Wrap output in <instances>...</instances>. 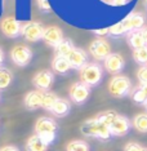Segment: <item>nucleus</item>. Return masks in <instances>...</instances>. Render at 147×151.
Masks as SVG:
<instances>
[{
	"mask_svg": "<svg viewBox=\"0 0 147 151\" xmlns=\"http://www.w3.org/2000/svg\"><path fill=\"white\" fill-rule=\"evenodd\" d=\"M34 129H35V134L39 136L47 145H52L57 137L58 124L54 119L43 116V118L37 119Z\"/></svg>",
	"mask_w": 147,
	"mask_h": 151,
	"instance_id": "nucleus-1",
	"label": "nucleus"
},
{
	"mask_svg": "<svg viewBox=\"0 0 147 151\" xmlns=\"http://www.w3.org/2000/svg\"><path fill=\"white\" fill-rule=\"evenodd\" d=\"M81 133L87 137H93V138H98L101 141H108L111 138V130L110 127L103 124L100 122L97 118L88 119L87 122L83 123L81 125Z\"/></svg>",
	"mask_w": 147,
	"mask_h": 151,
	"instance_id": "nucleus-2",
	"label": "nucleus"
},
{
	"mask_svg": "<svg viewBox=\"0 0 147 151\" xmlns=\"http://www.w3.org/2000/svg\"><path fill=\"white\" fill-rule=\"evenodd\" d=\"M103 78V68L98 63L88 62L80 70V81L88 85L89 88L95 87L102 81Z\"/></svg>",
	"mask_w": 147,
	"mask_h": 151,
	"instance_id": "nucleus-3",
	"label": "nucleus"
},
{
	"mask_svg": "<svg viewBox=\"0 0 147 151\" xmlns=\"http://www.w3.org/2000/svg\"><path fill=\"white\" fill-rule=\"evenodd\" d=\"M108 92L111 96L116 98H123L131 94L132 92V81L128 76L124 75H115L108 83Z\"/></svg>",
	"mask_w": 147,
	"mask_h": 151,
	"instance_id": "nucleus-4",
	"label": "nucleus"
},
{
	"mask_svg": "<svg viewBox=\"0 0 147 151\" xmlns=\"http://www.w3.org/2000/svg\"><path fill=\"white\" fill-rule=\"evenodd\" d=\"M44 30L45 29H44L40 22H26L25 25H22L21 36L26 42L36 43L43 39Z\"/></svg>",
	"mask_w": 147,
	"mask_h": 151,
	"instance_id": "nucleus-5",
	"label": "nucleus"
},
{
	"mask_svg": "<svg viewBox=\"0 0 147 151\" xmlns=\"http://www.w3.org/2000/svg\"><path fill=\"white\" fill-rule=\"evenodd\" d=\"M11 58L13 63L19 67L27 66L32 60V52L29 47L23 45V44H18V45L13 47L11 50Z\"/></svg>",
	"mask_w": 147,
	"mask_h": 151,
	"instance_id": "nucleus-6",
	"label": "nucleus"
},
{
	"mask_svg": "<svg viewBox=\"0 0 147 151\" xmlns=\"http://www.w3.org/2000/svg\"><path fill=\"white\" fill-rule=\"evenodd\" d=\"M89 53L97 61H105L111 54V47L105 39H95L89 45Z\"/></svg>",
	"mask_w": 147,
	"mask_h": 151,
	"instance_id": "nucleus-7",
	"label": "nucleus"
},
{
	"mask_svg": "<svg viewBox=\"0 0 147 151\" xmlns=\"http://www.w3.org/2000/svg\"><path fill=\"white\" fill-rule=\"evenodd\" d=\"M90 96V88L81 81H76L70 88V98L74 104L83 105Z\"/></svg>",
	"mask_w": 147,
	"mask_h": 151,
	"instance_id": "nucleus-8",
	"label": "nucleus"
},
{
	"mask_svg": "<svg viewBox=\"0 0 147 151\" xmlns=\"http://www.w3.org/2000/svg\"><path fill=\"white\" fill-rule=\"evenodd\" d=\"M0 29L1 32L4 34L6 37H11V39H16L21 35L22 32V25L18 19H16L14 17H6L0 23Z\"/></svg>",
	"mask_w": 147,
	"mask_h": 151,
	"instance_id": "nucleus-9",
	"label": "nucleus"
},
{
	"mask_svg": "<svg viewBox=\"0 0 147 151\" xmlns=\"http://www.w3.org/2000/svg\"><path fill=\"white\" fill-rule=\"evenodd\" d=\"M54 83V75L52 71L49 70H42L39 73L35 74V76L32 78V84L34 87L37 88V91H49L52 88V85Z\"/></svg>",
	"mask_w": 147,
	"mask_h": 151,
	"instance_id": "nucleus-10",
	"label": "nucleus"
},
{
	"mask_svg": "<svg viewBox=\"0 0 147 151\" xmlns=\"http://www.w3.org/2000/svg\"><path fill=\"white\" fill-rule=\"evenodd\" d=\"M125 61L121 54L119 53H111L106 60L103 61V67L108 74L112 75H119L124 70Z\"/></svg>",
	"mask_w": 147,
	"mask_h": 151,
	"instance_id": "nucleus-11",
	"label": "nucleus"
},
{
	"mask_svg": "<svg viewBox=\"0 0 147 151\" xmlns=\"http://www.w3.org/2000/svg\"><path fill=\"white\" fill-rule=\"evenodd\" d=\"M131 127H132V123L126 116L118 115L114 122H112V124L110 125L111 134L115 137H123L128 134V132L131 130Z\"/></svg>",
	"mask_w": 147,
	"mask_h": 151,
	"instance_id": "nucleus-12",
	"label": "nucleus"
},
{
	"mask_svg": "<svg viewBox=\"0 0 147 151\" xmlns=\"http://www.w3.org/2000/svg\"><path fill=\"white\" fill-rule=\"evenodd\" d=\"M66 58L71 65V68H75V70H79V71L88 63V54L84 49H81V48L75 47L74 49L67 54Z\"/></svg>",
	"mask_w": 147,
	"mask_h": 151,
	"instance_id": "nucleus-13",
	"label": "nucleus"
},
{
	"mask_svg": "<svg viewBox=\"0 0 147 151\" xmlns=\"http://www.w3.org/2000/svg\"><path fill=\"white\" fill-rule=\"evenodd\" d=\"M146 18L142 13H132L126 17L125 19H123V25L125 27L126 32H132V31H141L145 27Z\"/></svg>",
	"mask_w": 147,
	"mask_h": 151,
	"instance_id": "nucleus-14",
	"label": "nucleus"
},
{
	"mask_svg": "<svg viewBox=\"0 0 147 151\" xmlns=\"http://www.w3.org/2000/svg\"><path fill=\"white\" fill-rule=\"evenodd\" d=\"M63 39L65 37H63L62 30H61L60 27H57V26L45 27V30H44V35H43V40L48 44V45L56 48Z\"/></svg>",
	"mask_w": 147,
	"mask_h": 151,
	"instance_id": "nucleus-15",
	"label": "nucleus"
},
{
	"mask_svg": "<svg viewBox=\"0 0 147 151\" xmlns=\"http://www.w3.org/2000/svg\"><path fill=\"white\" fill-rule=\"evenodd\" d=\"M42 101H43V92L42 91H31L25 96L23 104L27 110H36L42 107Z\"/></svg>",
	"mask_w": 147,
	"mask_h": 151,
	"instance_id": "nucleus-16",
	"label": "nucleus"
},
{
	"mask_svg": "<svg viewBox=\"0 0 147 151\" xmlns=\"http://www.w3.org/2000/svg\"><path fill=\"white\" fill-rule=\"evenodd\" d=\"M70 110H71L70 101H67L65 98H58L52 110H50V112L57 118H63V116H67L70 114Z\"/></svg>",
	"mask_w": 147,
	"mask_h": 151,
	"instance_id": "nucleus-17",
	"label": "nucleus"
},
{
	"mask_svg": "<svg viewBox=\"0 0 147 151\" xmlns=\"http://www.w3.org/2000/svg\"><path fill=\"white\" fill-rule=\"evenodd\" d=\"M52 68L54 73L60 74V75H66L71 68V65L68 62V60L66 57H58L56 56L52 61Z\"/></svg>",
	"mask_w": 147,
	"mask_h": 151,
	"instance_id": "nucleus-18",
	"label": "nucleus"
},
{
	"mask_svg": "<svg viewBox=\"0 0 147 151\" xmlns=\"http://www.w3.org/2000/svg\"><path fill=\"white\" fill-rule=\"evenodd\" d=\"M49 145H47L37 134L31 136L26 142V151H48Z\"/></svg>",
	"mask_w": 147,
	"mask_h": 151,
	"instance_id": "nucleus-19",
	"label": "nucleus"
},
{
	"mask_svg": "<svg viewBox=\"0 0 147 151\" xmlns=\"http://www.w3.org/2000/svg\"><path fill=\"white\" fill-rule=\"evenodd\" d=\"M126 40H128L129 47L133 48V50L146 47V42L143 39L142 31H132V32L126 34Z\"/></svg>",
	"mask_w": 147,
	"mask_h": 151,
	"instance_id": "nucleus-20",
	"label": "nucleus"
},
{
	"mask_svg": "<svg viewBox=\"0 0 147 151\" xmlns=\"http://www.w3.org/2000/svg\"><path fill=\"white\" fill-rule=\"evenodd\" d=\"M74 44L70 39H63L58 45L54 48V53L58 57H67V54L74 49Z\"/></svg>",
	"mask_w": 147,
	"mask_h": 151,
	"instance_id": "nucleus-21",
	"label": "nucleus"
},
{
	"mask_svg": "<svg viewBox=\"0 0 147 151\" xmlns=\"http://www.w3.org/2000/svg\"><path fill=\"white\" fill-rule=\"evenodd\" d=\"M13 81V74L9 68L0 67V91H4L12 84Z\"/></svg>",
	"mask_w": 147,
	"mask_h": 151,
	"instance_id": "nucleus-22",
	"label": "nucleus"
},
{
	"mask_svg": "<svg viewBox=\"0 0 147 151\" xmlns=\"http://www.w3.org/2000/svg\"><path fill=\"white\" fill-rule=\"evenodd\" d=\"M58 99L57 94L53 93V92L50 91H45L43 92V101H42V107L44 110H47V111L50 112V110H52V107L54 106V104H56V101Z\"/></svg>",
	"mask_w": 147,
	"mask_h": 151,
	"instance_id": "nucleus-23",
	"label": "nucleus"
},
{
	"mask_svg": "<svg viewBox=\"0 0 147 151\" xmlns=\"http://www.w3.org/2000/svg\"><path fill=\"white\" fill-rule=\"evenodd\" d=\"M133 127L139 133H147V114H138L133 119Z\"/></svg>",
	"mask_w": 147,
	"mask_h": 151,
	"instance_id": "nucleus-24",
	"label": "nucleus"
},
{
	"mask_svg": "<svg viewBox=\"0 0 147 151\" xmlns=\"http://www.w3.org/2000/svg\"><path fill=\"white\" fill-rule=\"evenodd\" d=\"M66 151H90V147L83 139H74L67 143Z\"/></svg>",
	"mask_w": 147,
	"mask_h": 151,
	"instance_id": "nucleus-25",
	"label": "nucleus"
},
{
	"mask_svg": "<svg viewBox=\"0 0 147 151\" xmlns=\"http://www.w3.org/2000/svg\"><path fill=\"white\" fill-rule=\"evenodd\" d=\"M131 98L134 104H138V105H143L147 101V96H146L145 92H143V89L141 88V85H138V87L132 89Z\"/></svg>",
	"mask_w": 147,
	"mask_h": 151,
	"instance_id": "nucleus-26",
	"label": "nucleus"
},
{
	"mask_svg": "<svg viewBox=\"0 0 147 151\" xmlns=\"http://www.w3.org/2000/svg\"><path fill=\"white\" fill-rule=\"evenodd\" d=\"M133 60L138 65H141V66H146L147 65V45L133 50Z\"/></svg>",
	"mask_w": 147,
	"mask_h": 151,
	"instance_id": "nucleus-27",
	"label": "nucleus"
},
{
	"mask_svg": "<svg viewBox=\"0 0 147 151\" xmlns=\"http://www.w3.org/2000/svg\"><path fill=\"white\" fill-rule=\"evenodd\" d=\"M118 115H119L118 112L112 111V110H107V111H103V112H101V114H98L97 116H95V118L100 120V122L103 123V124L110 127V125L112 124V122H114L115 118H116Z\"/></svg>",
	"mask_w": 147,
	"mask_h": 151,
	"instance_id": "nucleus-28",
	"label": "nucleus"
},
{
	"mask_svg": "<svg viewBox=\"0 0 147 151\" xmlns=\"http://www.w3.org/2000/svg\"><path fill=\"white\" fill-rule=\"evenodd\" d=\"M125 34H128L125 31V27L123 25V21L119 22V23H115L114 26L110 27V32H108V35L112 36V37H121L124 36Z\"/></svg>",
	"mask_w": 147,
	"mask_h": 151,
	"instance_id": "nucleus-29",
	"label": "nucleus"
},
{
	"mask_svg": "<svg viewBox=\"0 0 147 151\" xmlns=\"http://www.w3.org/2000/svg\"><path fill=\"white\" fill-rule=\"evenodd\" d=\"M137 78H138L141 84H147V65L146 66H141L137 71Z\"/></svg>",
	"mask_w": 147,
	"mask_h": 151,
	"instance_id": "nucleus-30",
	"label": "nucleus"
},
{
	"mask_svg": "<svg viewBox=\"0 0 147 151\" xmlns=\"http://www.w3.org/2000/svg\"><path fill=\"white\" fill-rule=\"evenodd\" d=\"M143 147L137 142H128L124 146V151H142Z\"/></svg>",
	"mask_w": 147,
	"mask_h": 151,
	"instance_id": "nucleus-31",
	"label": "nucleus"
},
{
	"mask_svg": "<svg viewBox=\"0 0 147 151\" xmlns=\"http://www.w3.org/2000/svg\"><path fill=\"white\" fill-rule=\"evenodd\" d=\"M37 1V8L42 12H49L50 11V4L48 0H36Z\"/></svg>",
	"mask_w": 147,
	"mask_h": 151,
	"instance_id": "nucleus-32",
	"label": "nucleus"
},
{
	"mask_svg": "<svg viewBox=\"0 0 147 151\" xmlns=\"http://www.w3.org/2000/svg\"><path fill=\"white\" fill-rule=\"evenodd\" d=\"M129 0H110V4L114 6H123L128 3Z\"/></svg>",
	"mask_w": 147,
	"mask_h": 151,
	"instance_id": "nucleus-33",
	"label": "nucleus"
},
{
	"mask_svg": "<svg viewBox=\"0 0 147 151\" xmlns=\"http://www.w3.org/2000/svg\"><path fill=\"white\" fill-rule=\"evenodd\" d=\"M94 34H97L98 36H105L106 34L110 32V29H102V30H94Z\"/></svg>",
	"mask_w": 147,
	"mask_h": 151,
	"instance_id": "nucleus-34",
	"label": "nucleus"
},
{
	"mask_svg": "<svg viewBox=\"0 0 147 151\" xmlns=\"http://www.w3.org/2000/svg\"><path fill=\"white\" fill-rule=\"evenodd\" d=\"M0 151H19V150L16 146H4L0 149Z\"/></svg>",
	"mask_w": 147,
	"mask_h": 151,
	"instance_id": "nucleus-35",
	"label": "nucleus"
},
{
	"mask_svg": "<svg viewBox=\"0 0 147 151\" xmlns=\"http://www.w3.org/2000/svg\"><path fill=\"white\" fill-rule=\"evenodd\" d=\"M4 60H5V57H4V52H3V49L0 48V67H3Z\"/></svg>",
	"mask_w": 147,
	"mask_h": 151,
	"instance_id": "nucleus-36",
	"label": "nucleus"
},
{
	"mask_svg": "<svg viewBox=\"0 0 147 151\" xmlns=\"http://www.w3.org/2000/svg\"><path fill=\"white\" fill-rule=\"evenodd\" d=\"M142 31V35H143V39H145V42H146V45H147V26H145L143 29L141 30Z\"/></svg>",
	"mask_w": 147,
	"mask_h": 151,
	"instance_id": "nucleus-37",
	"label": "nucleus"
},
{
	"mask_svg": "<svg viewBox=\"0 0 147 151\" xmlns=\"http://www.w3.org/2000/svg\"><path fill=\"white\" fill-rule=\"evenodd\" d=\"M141 88L143 89V92H145L146 96H147V84H141Z\"/></svg>",
	"mask_w": 147,
	"mask_h": 151,
	"instance_id": "nucleus-38",
	"label": "nucleus"
},
{
	"mask_svg": "<svg viewBox=\"0 0 147 151\" xmlns=\"http://www.w3.org/2000/svg\"><path fill=\"white\" fill-rule=\"evenodd\" d=\"M143 106H145V109H146V110H147V101H146V102H145V104H143Z\"/></svg>",
	"mask_w": 147,
	"mask_h": 151,
	"instance_id": "nucleus-39",
	"label": "nucleus"
},
{
	"mask_svg": "<svg viewBox=\"0 0 147 151\" xmlns=\"http://www.w3.org/2000/svg\"><path fill=\"white\" fill-rule=\"evenodd\" d=\"M145 6H146V9H147V0H145Z\"/></svg>",
	"mask_w": 147,
	"mask_h": 151,
	"instance_id": "nucleus-40",
	"label": "nucleus"
},
{
	"mask_svg": "<svg viewBox=\"0 0 147 151\" xmlns=\"http://www.w3.org/2000/svg\"><path fill=\"white\" fill-rule=\"evenodd\" d=\"M142 151H147V147H143V149H142Z\"/></svg>",
	"mask_w": 147,
	"mask_h": 151,
	"instance_id": "nucleus-41",
	"label": "nucleus"
}]
</instances>
